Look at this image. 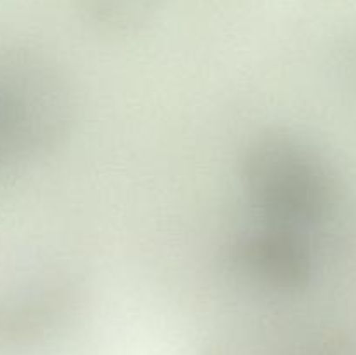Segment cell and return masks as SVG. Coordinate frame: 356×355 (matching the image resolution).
I'll return each instance as SVG.
<instances>
[{
	"label": "cell",
	"mask_w": 356,
	"mask_h": 355,
	"mask_svg": "<svg viewBox=\"0 0 356 355\" xmlns=\"http://www.w3.org/2000/svg\"><path fill=\"white\" fill-rule=\"evenodd\" d=\"M75 122V93L66 72L37 51L0 59V153L35 159L68 138Z\"/></svg>",
	"instance_id": "obj_1"
},
{
	"label": "cell",
	"mask_w": 356,
	"mask_h": 355,
	"mask_svg": "<svg viewBox=\"0 0 356 355\" xmlns=\"http://www.w3.org/2000/svg\"><path fill=\"white\" fill-rule=\"evenodd\" d=\"M242 180L271 225L299 228L325 216L332 181L309 146L285 131H266L247 145Z\"/></svg>",
	"instance_id": "obj_2"
},
{
	"label": "cell",
	"mask_w": 356,
	"mask_h": 355,
	"mask_svg": "<svg viewBox=\"0 0 356 355\" xmlns=\"http://www.w3.org/2000/svg\"><path fill=\"white\" fill-rule=\"evenodd\" d=\"M79 282L65 275L38 278L0 296V355L47 340L76 313Z\"/></svg>",
	"instance_id": "obj_3"
},
{
	"label": "cell",
	"mask_w": 356,
	"mask_h": 355,
	"mask_svg": "<svg viewBox=\"0 0 356 355\" xmlns=\"http://www.w3.org/2000/svg\"><path fill=\"white\" fill-rule=\"evenodd\" d=\"M236 274L261 287L289 292L312 277V253L294 228L268 225L238 237L229 249Z\"/></svg>",
	"instance_id": "obj_4"
},
{
	"label": "cell",
	"mask_w": 356,
	"mask_h": 355,
	"mask_svg": "<svg viewBox=\"0 0 356 355\" xmlns=\"http://www.w3.org/2000/svg\"><path fill=\"white\" fill-rule=\"evenodd\" d=\"M75 3L82 19L94 30L125 35L152 23L163 0H75Z\"/></svg>",
	"instance_id": "obj_5"
}]
</instances>
